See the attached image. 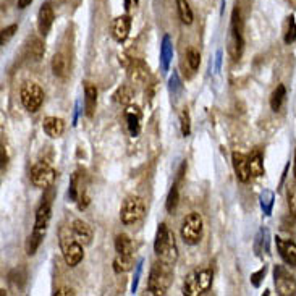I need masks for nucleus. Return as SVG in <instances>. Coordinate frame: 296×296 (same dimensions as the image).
Wrapping results in <instances>:
<instances>
[{
    "label": "nucleus",
    "mask_w": 296,
    "mask_h": 296,
    "mask_svg": "<svg viewBox=\"0 0 296 296\" xmlns=\"http://www.w3.org/2000/svg\"><path fill=\"white\" fill-rule=\"evenodd\" d=\"M29 53L34 60H41V57L44 55V44L39 39H33L31 46H29Z\"/></svg>",
    "instance_id": "35"
},
{
    "label": "nucleus",
    "mask_w": 296,
    "mask_h": 296,
    "mask_svg": "<svg viewBox=\"0 0 296 296\" xmlns=\"http://www.w3.org/2000/svg\"><path fill=\"white\" fill-rule=\"evenodd\" d=\"M138 5V0H125V8L126 10H131L133 7Z\"/></svg>",
    "instance_id": "45"
},
{
    "label": "nucleus",
    "mask_w": 296,
    "mask_h": 296,
    "mask_svg": "<svg viewBox=\"0 0 296 296\" xmlns=\"http://www.w3.org/2000/svg\"><path fill=\"white\" fill-rule=\"evenodd\" d=\"M128 78L133 82V86H146L149 80V66L143 60H133L128 65Z\"/></svg>",
    "instance_id": "10"
},
{
    "label": "nucleus",
    "mask_w": 296,
    "mask_h": 296,
    "mask_svg": "<svg viewBox=\"0 0 296 296\" xmlns=\"http://www.w3.org/2000/svg\"><path fill=\"white\" fill-rule=\"evenodd\" d=\"M249 170H251V177H262L264 175V162H262V157L259 152H256L254 155L249 157Z\"/></svg>",
    "instance_id": "31"
},
{
    "label": "nucleus",
    "mask_w": 296,
    "mask_h": 296,
    "mask_svg": "<svg viewBox=\"0 0 296 296\" xmlns=\"http://www.w3.org/2000/svg\"><path fill=\"white\" fill-rule=\"evenodd\" d=\"M71 231H73V235H75L76 240L80 241L82 246H87V245H91V243H92V228L87 225L86 222L80 220V218L73 220Z\"/></svg>",
    "instance_id": "15"
},
{
    "label": "nucleus",
    "mask_w": 296,
    "mask_h": 296,
    "mask_svg": "<svg viewBox=\"0 0 296 296\" xmlns=\"http://www.w3.org/2000/svg\"><path fill=\"white\" fill-rule=\"evenodd\" d=\"M177 7H178V15H180L181 23L191 24L193 23V10L189 7L188 0H177Z\"/></svg>",
    "instance_id": "28"
},
{
    "label": "nucleus",
    "mask_w": 296,
    "mask_h": 296,
    "mask_svg": "<svg viewBox=\"0 0 296 296\" xmlns=\"http://www.w3.org/2000/svg\"><path fill=\"white\" fill-rule=\"evenodd\" d=\"M60 246H62V252H63V259H65L68 267H76L82 261V257H84L82 245L76 240L70 228H62Z\"/></svg>",
    "instance_id": "3"
},
{
    "label": "nucleus",
    "mask_w": 296,
    "mask_h": 296,
    "mask_svg": "<svg viewBox=\"0 0 296 296\" xmlns=\"http://www.w3.org/2000/svg\"><path fill=\"white\" fill-rule=\"evenodd\" d=\"M180 121H181V133L183 136H189L191 133V118H189V112L188 109H183L181 115H180Z\"/></svg>",
    "instance_id": "36"
},
{
    "label": "nucleus",
    "mask_w": 296,
    "mask_h": 296,
    "mask_svg": "<svg viewBox=\"0 0 296 296\" xmlns=\"http://www.w3.org/2000/svg\"><path fill=\"white\" fill-rule=\"evenodd\" d=\"M275 245H277V249H279L280 257L285 261V264H288L291 267H296V245H295V243L277 236L275 238Z\"/></svg>",
    "instance_id": "11"
},
{
    "label": "nucleus",
    "mask_w": 296,
    "mask_h": 296,
    "mask_svg": "<svg viewBox=\"0 0 296 296\" xmlns=\"http://www.w3.org/2000/svg\"><path fill=\"white\" fill-rule=\"evenodd\" d=\"M42 128L49 138L57 139V138H60L63 134V131H65V121L62 118H57V116H46L42 121Z\"/></svg>",
    "instance_id": "16"
},
{
    "label": "nucleus",
    "mask_w": 296,
    "mask_h": 296,
    "mask_svg": "<svg viewBox=\"0 0 296 296\" xmlns=\"http://www.w3.org/2000/svg\"><path fill=\"white\" fill-rule=\"evenodd\" d=\"M233 168H235L236 178L241 183H247L251 178V170H249V159L245 154L235 152L233 154Z\"/></svg>",
    "instance_id": "12"
},
{
    "label": "nucleus",
    "mask_w": 296,
    "mask_h": 296,
    "mask_svg": "<svg viewBox=\"0 0 296 296\" xmlns=\"http://www.w3.org/2000/svg\"><path fill=\"white\" fill-rule=\"evenodd\" d=\"M220 57H222V52H218L217 53V71L220 70V63H222V58Z\"/></svg>",
    "instance_id": "47"
},
{
    "label": "nucleus",
    "mask_w": 296,
    "mask_h": 296,
    "mask_svg": "<svg viewBox=\"0 0 296 296\" xmlns=\"http://www.w3.org/2000/svg\"><path fill=\"white\" fill-rule=\"evenodd\" d=\"M186 62L189 68H191L193 71H196L199 65H201V53H199L196 49H189L186 52Z\"/></svg>",
    "instance_id": "34"
},
{
    "label": "nucleus",
    "mask_w": 296,
    "mask_h": 296,
    "mask_svg": "<svg viewBox=\"0 0 296 296\" xmlns=\"http://www.w3.org/2000/svg\"><path fill=\"white\" fill-rule=\"evenodd\" d=\"M197 281H199V288H201L202 293L209 291V288L212 286V279H214V274L211 269H202V270H197Z\"/></svg>",
    "instance_id": "29"
},
{
    "label": "nucleus",
    "mask_w": 296,
    "mask_h": 296,
    "mask_svg": "<svg viewBox=\"0 0 296 296\" xmlns=\"http://www.w3.org/2000/svg\"><path fill=\"white\" fill-rule=\"evenodd\" d=\"M288 207L291 214L296 217V186L288 188Z\"/></svg>",
    "instance_id": "39"
},
{
    "label": "nucleus",
    "mask_w": 296,
    "mask_h": 296,
    "mask_svg": "<svg viewBox=\"0 0 296 296\" xmlns=\"http://www.w3.org/2000/svg\"><path fill=\"white\" fill-rule=\"evenodd\" d=\"M134 261L133 256H123V254H116V257L114 259V270L115 274H125L133 269Z\"/></svg>",
    "instance_id": "24"
},
{
    "label": "nucleus",
    "mask_w": 296,
    "mask_h": 296,
    "mask_svg": "<svg viewBox=\"0 0 296 296\" xmlns=\"http://www.w3.org/2000/svg\"><path fill=\"white\" fill-rule=\"evenodd\" d=\"M283 39H285L286 44H291L296 39V23H295V18L293 16L288 18V28H286Z\"/></svg>",
    "instance_id": "37"
},
{
    "label": "nucleus",
    "mask_w": 296,
    "mask_h": 296,
    "mask_svg": "<svg viewBox=\"0 0 296 296\" xmlns=\"http://www.w3.org/2000/svg\"><path fill=\"white\" fill-rule=\"evenodd\" d=\"M68 196H70L71 201H76V175L71 178V183H70V189H68Z\"/></svg>",
    "instance_id": "42"
},
{
    "label": "nucleus",
    "mask_w": 296,
    "mask_h": 296,
    "mask_svg": "<svg viewBox=\"0 0 296 296\" xmlns=\"http://www.w3.org/2000/svg\"><path fill=\"white\" fill-rule=\"evenodd\" d=\"M173 281V269L172 264L159 259L154 262L149 272L148 291L149 295H165Z\"/></svg>",
    "instance_id": "1"
},
{
    "label": "nucleus",
    "mask_w": 296,
    "mask_h": 296,
    "mask_svg": "<svg viewBox=\"0 0 296 296\" xmlns=\"http://www.w3.org/2000/svg\"><path fill=\"white\" fill-rule=\"evenodd\" d=\"M10 281L15 285V286H18V288H23L24 283H26V280H28V272L24 267H16V269H13L12 272H10Z\"/></svg>",
    "instance_id": "30"
},
{
    "label": "nucleus",
    "mask_w": 296,
    "mask_h": 296,
    "mask_svg": "<svg viewBox=\"0 0 296 296\" xmlns=\"http://www.w3.org/2000/svg\"><path fill=\"white\" fill-rule=\"evenodd\" d=\"M178 199H180V194H178V186L173 184L172 189H170L168 196H167V202H165V207H167L168 212H173L175 209L178 206Z\"/></svg>",
    "instance_id": "33"
},
{
    "label": "nucleus",
    "mask_w": 296,
    "mask_h": 296,
    "mask_svg": "<svg viewBox=\"0 0 296 296\" xmlns=\"http://www.w3.org/2000/svg\"><path fill=\"white\" fill-rule=\"evenodd\" d=\"M97 107V87L91 82L84 86V110L87 116H92Z\"/></svg>",
    "instance_id": "19"
},
{
    "label": "nucleus",
    "mask_w": 296,
    "mask_h": 296,
    "mask_svg": "<svg viewBox=\"0 0 296 296\" xmlns=\"http://www.w3.org/2000/svg\"><path fill=\"white\" fill-rule=\"evenodd\" d=\"M293 173H295V181H296V150H295V167H293Z\"/></svg>",
    "instance_id": "48"
},
{
    "label": "nucleus",
    "mask_w": 296,
    "mask_h": 296,
    "mask_svg": "<svg viewBox=\"0 0 296 296\" xmlns=\"http://www.w3.org/2000/svg\"><path fill=\"white\" fill-rule=\"evenodd\" d=\"M154 251L159 256V259L168 262L172 265L178 259L177 241H175L173 233L168 230V227L165 223H160L157 228V235H155L154 240Z\"/></svg>",
    "instance_id": "2"
},
{
    "label": "nucleus",
    "mask_w": 296,
    "mask_h": 296,
    "mask_svg": "<svg viewBox=\"0 0 296 296\" xmlns=\"http://www.w3.org/2000/svg\"><path fill=\"white\" fill-rule=\"evenodd\" d=\"M33 0H18V8H26L28 5H31Z\"/></svg>",
    "instance_id": "46"
},
{
    "label": "nucleus",
    "mask_w": 296,
    "mask_h": 296,
    "mask_svg": "<svg viewBox=\"0 0 296 296\" xmlns=\"http://www.w3.org/2000/svg\"><path fill=\"white\" fill-rule=\"evenodd\" d=\"M19 97H21V104L28 112H37L41 109L42 102H44V91L42 87L37 84V82H26L21 87V92H19Z\"/></svg>",
    "instance_id": "8"
},
{
    "label": "nucleus",
    "mask_w": 296,
    "mask_h": 296,
    "mask_svg": "<svg viewBox=\"0 0 296 296\" xmlns=\"http://www.w3.org/2000/svg\"><path fill=\"white\" fill-rule=\"evenodd\" d=\"M183 293L188 295V296H197V295L202 293L201 288H199V281H197V274H196V272H191V274H189L186 279H184Z\"/></svg>",
    "instance_id": "23"
},
{
    "label": "nucleus",
    "mask_w": 296,
    "mask_h": 296,
    "mask_svg": "<svg viewBox=\"0 0 296 296\" xmlns=\"http://www.w3.org/2000/svg\"><path fill=\"white\" fill-rule=\"evenodd\" d=\"M131 29V18L128 15H123V16H118L114 19L112 23V36L116 42H123L126 41Z\"/></svg>",
    "instance_id": "13"
},
{
    "label": "nucleus",
    "mask_w": 296,
    "mask_h": 296,
    "mask_svg": "<svg viewBox=\"0 0 296 296\" xmlns=\"http://www.w3.org/2000/svg\"><path fill=\"white\" fill-rule=\"evenodd\" d=\"M141 112H139V107L136 105H130L128 109H126V121H128V131L130 134L136 138V136L139 134L141 131Z\"/></svg>",
    "instance_id": "18"
},
{
    "label": "nucleus",
    "mask_w": 296,
    "mask_h": 296,
    "mask_svg": "<svg viewBox=\"0 0 296 296\" xmlns=\"http://www.w3.org/2000/svg\"><path fill=\"white\" fill-rule=\"evenodd\" d=\"M131 99H133V87L128 84H121L118 89L114 92V100L116 104L126 105V104H130Z\"/></svg>",
    "instance_id": "26"
},
{
    "label": "nucleus",
    "mask_w": 296,
    "mask_h": 296,
    "mask_svg": "<svg viewBox=\"0 0 296 296\" xmlns=\"http://www.w3.org/2000/svg\"><path fill=\"white\" fill-rule=\"evenodd\" d=\"M29 178L31 183L39 189H47L50 188L53 181H55V170H53L47 162H36L31 167L29 172Z\"/></svg>",
    "instance_id": "7"
},
{
    "label": "nucleus",
    "mask_w": 296,
    "mask_h": 296,
    "mask_svg": "<svg viewBox=\"0 0 296 296\" xmlns=\"http://www.w3.org/2000/svg\"><path fill=\"white\" fill-rule=\"evenodd\" d=\"M274 280L279 295L283 296H295L296 295V280L286 272L285 267L275 265L274 269Z\"/></svg>",
    "instance_id": "9"
},
{
    "label": "nucleus",
    "mask_w": 296,
    "mask_h": 296,
    "mask_svg": "<svg viewBox=\"0 0 296 296\" xmlns=\"http://www.w3.org/2000/svg\"><path fill=\"white\" fill-rule=\"evenodd\" d=\"M16 29H18L16 24H12V26H8V28H3V29H2V34H0V44H2V46H5V42H8L10 39L15 36Z\"/></svg>",
    "instance_id": "38"
},
{
    "label": "nucleus",
    "mask_w": 296,
    "mask_h": 296,
    "mask_svg": "<svg viewBox=\"0 0 296 296\" xmlns=\"http://www.w3.org/2000/svg\"><path fill=\"white\" fill-rule=\"evenodd\" d=\"M53 19H55V15H53L52 5L44 3L37 13V28H39V33H41L42 36H46V34L50 31Z\"/></svg>",
    "instance_id": "14"
},
{
    "label": "nucleus",
    "mask_w": 296,
    "mask_h": 296,
    "mask_svg": "<svg viewBox=\"0 0 296 296\" xmlns=\"http://www.w3.org/2000/svg\"><path fill=\"white\" fill-rule=\"evenodd\" d=\"M53 295H55V296H73V295H75V291H73L71 288H66V286H63V288L57 290Z\"/></svg>",
    "instance_id": "43"
},
{
    "label": "nucleus",
    "mask_w": 296,
    "mask_h": 296,
    "mask_svg": "<svg viewBox=\"0 0 296 296\" xmlns=\"http://www.w3.org/2000/svg\"><path fill=\"white\" fill-rule=\"evenodd\" d=\"M173 57V47L172 42H170V37L165 36L162 41V47H160V65H162L164 71H168L170 68V62H172Z\"/></svg>",
    "instance_id": "22"
},
{
    "label": "nucleus",
    "mask_w": 296,
    "mask_h": 296,
    "mask_svg": "<svg viewBox=\"0 0 296 296\" xmlns=\"http://www.w3.org/2000/svg\"><path fill=\"white\" fill-rule=\"evenodd\" d=\"M204 231V222L201 214L191 212L183 218L181 223V238L183 241L189 246H194L201 241Z\"/></svg>",
    "instance_id": "5"
},
{
    "label": "nucleus",
    "mask_w": 296,
    "mask_h": 296,
    "mask_svg": "<svg viewBox=\"0 0 296 296\" xmlns=\"http://www.w3.org/2000/svg\"><path fill=\"white\" fill-rule=\"evenodd\" d=\"M261 207L262 211H264L265 215H270L272 214V207H274V193L272 191H265L261 194Z\"/></svg>",
    "instance_id": "32"
},
{
    "label": "nucleus",
    "mask_w": 296,
    "mask_h": 296,
    "mask_svg": "<svg viewBox=\"0 0 296 296\" xmlns=\"http://www.w3.org/2000/svg\"><path fill=\"white\" fill-rule=\"evenodd\" d=\"M243 47H245V42H243L241 13H240V10L235 8L231 13V24H230V31H228V44H227V50L235 62L240 60V57L243 53Z\"/></svg>",
    "instance_id": "4"
},
{
    "label": "nucleus",
    "mask_w": 296,
    "mask_h": 296,
    "mask_svg": "<svg viewBox=\"0 0 296 296\" xmlns=\"http://www.w3.org/2000/svg\"><path fill=\"white\" fill-rule=\"evenodd\" d=\"M265 272H267V267H265V265H264V267H261V269L257 270L256 274H252V275H251V283L254 285V286H259V285H261V281H262V279H264Z\"/></svg>",
    "instance_id": "40"
},
{
    "label": "nucleus",
    "mask_w": 296,
    "mask_h": 296,
    "mask_svg": "<svg viewBox=\"0 0 296 296\" xmlns=\"http://www.w3.org/2000/svg\"><path fill=\"white\" fill-rule=\"evenodd\" d=\"M170 87L173 89V92L180 87V81H178V75H177V73H173V76L170 78Z\"/></svg>",
    "instance_id": "44"
},
{
    "label": "nucleus",
    "mask_w": 296,
    "mask_h": 296,
    "mask_svg": "<svg viewBox=\"0 0 296 296\" xmlns=\"http://www.w3.org/2000/svg\"><path fill=\"white\" fill-rule=\"evenodd\" d=\"M52 71L57 78L66 76L68 62H66V58L62 55V53H55V55H53V58H52Z\"/></svg>",
    "instance_id": "25"
},
{
    "label": "nucleus",
    "mask_w": 296,
    "mask_h": 296,
    "mask_svg": "<svg viewBox=\"0 0 296 296\" xmlns=\"http://www.w3.org/2000/svg\"><path fill=\"white\" fill-rule=\"evenodd\" d=\"M49 222H50V202L44 201L39 206L36 212V220H34V228L41 231H47Z\"/></svg>",
    "instance_id": "17"
},
{
    "label": "nucleus",
    "mask_w": 296,
    "mask_h": 296,
    "mask_svg": "<svg viewBox=\"0 0 296 296\" xmlns=\"http://www.w3.org/2000/svg\"><path fill=\"white\" fill-rule=\"evenodd\" d=\"M141 269H143V261L139 262L138 265H136V275H134V280H133V285H131V291H134L138 290V281H139V275H141Z\"/></svg>",
    "instance_id": "41"
},
{
    "label": "nucleus",
    "mask_w": 296,
    "mask_h": 296,
    "mask_svg": "<svg viewBox=\"0 0 296 296\" xmlns=\"http://www.w3.org/2000/svg\"><path fill=\"white\" fill-rule=\"evenodd\" d=\"M285 97H286L285 86L283 84H279V86H277V89L272 92V96H270V107H272V110L279 112L281 109V105H283Z\"/></svg>",
    "instance_id": "27"
},
{
    "label": "nucleus",
    "mask_w": 296,
    "mask_h": 296,
    "mask_svg": "<svg viewBox=\"0 0 296 296\" xmlns=\"http://www.w3.org/2000/svg\"><path fill=\"white\" fill-rule=\"evenodd\" d=\"M44 236H46V231H41V230H36V228H34L31 235L28 236L26 245H24L28 256H34V254H36V251L39 249V246H41Z\"/></svg>",
    "instance_id": "21"
},
{
    "label": "nucleus",
    "mask_w": 296,
    "mask_h": 296,
    "mask_svg": "<svg viewBox=\"0 0 296 296\" xmlns=\"http://www.w3.org/2000/svg\"><path fill=\"white\" fill-rule=\"evenodd\" d=\"M115 251L116 254H123V256H133V251H134V245H133V240L121 233V235H116L115 238Z\"/></svg>",
    "instance_id": "20"
},
{
    "label": "nucleus",
    "mask_w": 296,
    "mask_h": 296,
    "mask_svg": "<svg viewBox=\"0 0 296 296\" xmlns=\"http://www.w3.org/2000/svg\"><path fill=\"white\" fill-rule=\"evenodd\" d=\"M146 214L144 201L139 196H128L121 204L120 209V220L123 225H134L139 220H143Z\"/></svg>",
    "instance_id": "6"
}]
</instances>
